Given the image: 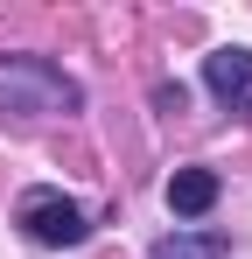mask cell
Listing matches in <instances>:
<instances>
[{
  "label": "cell",
  "instance_id": "4",
  "mask_svg": "<svg viewBox=\"0 0 252 259\" xmlns=\"http://www.w3.org/2000/svg\"><path fill=\"white\" fill-rule=\"evenodd\" d=\"M217 189H224V182H217L210 168H175L168 175V210L182 217V224H196V217L217 210Z\"/></svg>",
  "mask_w": 252,
  "mask_h": 259
},
{
  "label": "cell",
  "instance_id": "5",
  "mask_svg": "<svg viewBox=\"0 0 252 259\" xmlns=\"http://www.w3.org/2000/svg\"><path fill=\"white\" fill-rule=\"evenodd\" d=\"M147 259H231V238L224 231H168L147 245Z\"/></svg>",
  "mask_w": 252,
  "mask_h": 259
},
{
  "label": "cell",
  "instance_id": "2",
  "mask_svg": "<svg viewBox=\"0 0 252 259\" xmlns=\"http://www.w3.org/2000/svg\"><path fill=\"white\" fill-rule=\"evenodd\" d=\"M14 224H21V238L28 245H49V252H70L91 238V210H84L77 196H63V189H21V203H14Z\"/></svg>",
  "mask_w": 252,
  "mask_h": 259
},
{
  "label": "cell",
  "instance_id": "3",
  "mask_svg": "<svg viewBox=\"0 0 252 259\" xmlns=\"http://www.w3.org/2000/svg\"><path fill=\"white\" fill-rule=\"evenodd\" d=\"M203 91L224 105V112H245L252 119V49H238V42L210 49L203 56Z\"/></svg>",
  "mask_w": 252,
  "mask_h": 259
},
{
  "label": "cell",
  "instance_id": "1",
  "mask_svg": "<svg viewBox=\"0 0 252 259\" xmlns=\"http://www.w3.org/2000/svg\"><path fill=\"white\" fill-rule=\"evenodd\" d=\"M77 105H84V84L63 63H49L35 49L0 56V112L7 119H70Z\"/></svg>",
  "mask_w": 252,
  "mask_h": 259
}]
</instances>
